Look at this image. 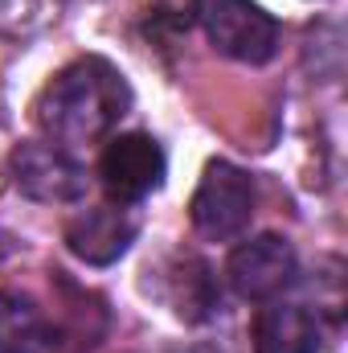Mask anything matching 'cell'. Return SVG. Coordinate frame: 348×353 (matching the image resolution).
Instances as JSON below:
<instances>
[{
  "label": "cell",
  "instance_id": "1",
  "mask_svg": "<svg viewBox=\"0 0 348 353\" xmlns=\"http://www.w3.org/2000/svg\"><path fill=\"white\" fill-rule=\"evenodd\" d=\"M33 111L54 144H94L131 111V87L119 66L90 54L62 66L37 94Z\"/></svg>",
  "mask_w": 348,
  "mask_h": 353
},
{
  "label": "cell",
  "instance_id": "2",
  "mask_svg": "<svg viewBox=\"0 0 348 353\" xmlns=\"http://www.w3.org/2000/svg\"><path fill=\"white\" fill-rule=\"evenodd\" d=\"M188 214H193L197 234H205L213 243H230L254 218V181L230 161H209L197 193H193Z\"/></svg>",
  "mask_w": 348,
  "mask_h": 353
},
{
  "label": "cell",
  "instance_id": "3",
  "mask_svg": "<svg viewBox=\"0 0 348 353\" xmlns=\"http://www.w3.org/2000/svg\"><path fill=\"white\" fill-rule=\"evenodd\" d=\"M201 21L217 54L234 62L262 66L279 50V21L262 12L254 0H201Z\"/></svg>",
  "mask_w": 348,
  "mask_h": 353
},
{
  "label": "cell",
  "instance_id": "4",
  "mask_svg": "<svg viewBox=\"0 0 348 353\" xmlns=\"http://www.w3.org/2000/svg\"><path fill=\"white\" fill-rule=\"evenodd\" d=\"M12 185L45 205H70L87 197V169L62 148V144H45V140H25L17 144L12 161Z\"/></svg>",
  "mask_w": 348,
  "mask_h": 353
},
{
  "label": "cell",
  "instance_id": "5",
  "mask_svg": "<svg viewBox=\"0 0 348 353\" xmlns=\"http://www.w3.org/2000/svg\"><path fill=\"white\" fill-rule=\"evenodd\" d=\"M164 148L156 144V136L148 132H127V136H115L98 161V176H102V189L111 193V201L119 205H131V201H144L148 193H156L164 185Z\"/></svg>",
  "mask_w": 348,
  "mask_h": 353
},
{
  "label": "cell",
  "instance_id": "6",
  "mask_svg": "<svg viewBox=\"0 0 348 353\" xmlns=\"http://www.w3.org/2000/svg\"><path fill=\"white\" fill-rule=\"evenodd\" d=\"M299 275V259L291 251L287 239L279 234H259L246 239L242 247H234L230 263H226V279L242 300H274L279 292H287Z\"/></svg>",
  "mask_w": 348,
  "mask_h": 353
},
{
  "label": "cell",
  "instance_id": "7",
  "mask_svg": "<svg viewBox=\"0 0 348 353\" xmlns=\"http://www.w3.org/2000/svg\"><path fill=\"white\" fill-rule=\"evenodd\" d=\"M140 234V218L127 205H94L70 218L66 226V247L90 267H107L127 255V247Z\"/></svg>",
  "mask_w": 348,
  "mask_h": 353
},
{
  "label": "cell",
  "instance_id": "8",
  "mask_svg": "<svg viewBox=\"0 0 348 353\" xmlns=\"http://www.w3.org/2000/svg\"><path fill=\"white\" fill-rule=\"evenodd\" d=\"M320 316L307 304L274 300L254 321V353H320Z\"/></svg>",
  "mask_w": 348,
  "mask_h": 353
},
{
  "label": "cell",
  "instance_id": "9",
  "mask_svg": "<svg viewBox=\"0 0 348 353\" xmlns=\"http://www.w3.org/2000/svg\"><path fill=\"white\" fill-rule=\"evenodd\" d=\"M45 321L41 308L21 292H0V353H41Z\"/></svg>",
  "mask_w": 348,
  "mask_h": 353
},
{
  "label": "cell",
  "instance_id": "10",
  "mask_svg": "<svg viewBox=\"0 0 348 353\" xmlns=\"http://www.w3.org/2000/svg\"><path fill=\"white\" fill-rule=\"evenodd\" d=\"M221 296H217V283H213V271L201 263V259H184L180 271L173 275V308L180 321L197 325V321H209L217 312Z\"/></svg>",
  "mask_w": 348,
  "mask_h": 353
},
{
  "label": "cell",
  "instance_id": "11",
  "mask_svg": "<svg viewBox=\"0 0 348 353\" xmlns=\"http://www.w3.org/2000/svg\"><path fill=\"white\" fill-rule=\"evenodd\" d=\"M58 17V0H0V33L33 37Z\"/></svg>",
  "mask_w": 348,
  "mask_h": 353
}]
</instances>
